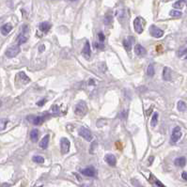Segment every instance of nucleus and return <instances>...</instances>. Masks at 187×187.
<instances>
[{
  "instance_id": "1",
  "label": "nucleus",
  "mask_w": 187,
  "mask_h": 187,
  "mask_svg": "<svg viewBox=\"0 0 187 187\" xmlns=\"http://www.w3.org/2000/svg\"><path fill=\"white\" fill-rule=\"evenodd\" d=\"M73 111H74V114L76 116H79V117L85 116L86 113H87V111H88V107H87L86 102L85 101H79L75 105Z\"/></svg>"
},
{
  "instance_id": "2",
  "label": "nucleus",
  "mask_w": 187,
  "mask_h": 187,
  "mask_svg": "<svg viewBox=\"0 0 187 187\" xmlns=\"http://www.w3.org/2000/svg\"><path fill=\"white\" fill-rule=\"evenodd\" d=\"M145 25H146V21H145L144 18L138 16L135 19L134 21V28H135V31L137 33V34H141L144 30V27H145Z\"/></svg>"
},
{
  "instance_id": "3",
  "label": "nucleus",
  "mask_w": 187,
  "mask_h": 187,
  "mask_svg": "<svg viewBox=\"0 0 187 187\" xmlns=\"http://www.w3.org/2000/svg\"><path fill=\"white\" fill-rule=\"evenodd\" d=\"M71 143L70 140L66 137H62L60 139V151L62 154H67L70 151Z\"/></svg>"
},
{
  "instance_id": "4",
  "label": "nucleus",
  "mask_w": 187,
  "mask_h": 187,
  "mask_svg": "<svg viewBox=\"0 0 187 187\" xmlns=\"http://www.w3.org/2000/svg\"><path fill=\"white\" fill-rule=\"evenodd\" d=\"M19 53H20V47L18 44V45H12L10 48H8V49L6 50L5 55L7 58H15Z\"/></svg>"
},
{
  "instance_id": "5",
  "label": "nucleus",
  "mask_w": 187,
  "mask_h": 187,
  "mask_svg": "<svg viewBox=\"0 0 187 187\" xmlns=\"http://www.w3.org/2000/svg\"><path fill=\"white\" fill-rule=\"evenodd\" d=\"M182 137V130H181V127H175L174 130L172 132V135H171V138H170V143L171 144H176L179 140L180 138Z\"/></svg>"
},
{
  "instance_id": "6",
  "label": "nucleus",
  "mask_w": 187,
  "mask_h": 187,
  "mask_svg": "<svg viewBox=\"0 0 187 187\" xmlns=\"http://www.w3.org/2000/svg\"><path fill=\"white\" fill-rule=\"evenodd\" d=\"M78 135L80 136H82L83 138H84L85 140L87 141H91L92 140V134L91 132L89 131L88 129H87L86 127H81L78 131Z\"/></svg>"
},
{
  "instance_id": "7",
  "label": "nucleus",
  "mask_w": 187,
  "mask_h": 187,
  "mask_svg": "<svg viewBox=\"0 0 187 187\" xmlns=\"http://www.w3.org/2000/svg\"><path fill=\"white\" fill-rule=\"evenodd\" d=\"M150 35L152 37H154V38H161V37L164 36V31L161 28L157 27L156 25H150Z\"/></svg>"
},
{
  "instance_id": "8",
  "label": "nucleus",
  "mask_w": 187,
  "mask_h": 187,
  "mask_svg": "<svg viewBox=\"0 0 187 187\" xmlns=\"http://www.w3.org/2000/svg\"><path fill=\"white\" fill-rule=\"evenodd\" d=\"M81 173L84 176L86 177H95L96 174H97V171L95 169L94 167H88L87 168H84V169H81Z\"/></svg>"
},
{
  "instance_id": "9",
  "label": "nucleus",
  "mask_w": 187,
  "mask_h": 187,
  "mask_svg": "<svg viewBox=\"0 0 187 187\" xmlns=\"http://www.w3.org/2000/svg\"><path fill=\"white\" fill-rule=\"evenodd\" d=\"M82 55L83 57H84L86 59H88L91 56V44H89V41L88 40H86L85 43V46L83 48L82 50Z\"/></svg>"
},
{
  "instance_id": "10",
  "label": "nucleus",
  "mask_w": 187,
  "mask_h": 187,
  "mask_svg": "<svg viewBox=\"0 0 187 187\" xmlns=\"http://www.w3.org/2000/svg\"><path fill=\"white\" fill-rule=\"evenodd\" d=\"M27 120H30L31 122L34 124V125L39 126L41 125L43 123V121L45 120V117L43 116H38V117H27Z\"/></svg>"
},
{
  "instance_id": "11",
  "label": "nucleus",
  "mask_w": 187,
  "mask_h": 187,
  "mask_svg": "<svg viewBox=\"0 0 187 187\" xmlns=\"http://www.w3.org/2000/svg\"><path fill=\"white\" fill-rule=\"evenodd\" d=\"M134 41H135L134 38L131 37V36L128 37V38H126L125 40H123V46H124V48H125V50L127 52H130L131 51L132 46H133V44H134Z\"/></svg>"
},
{
  "instance_id": "12",
  "label": "nucleus",
  "mask_w": 187,
  "mask_h": 187,
  "mask_svg": "<svg viewBox=\"0 0 187 187\" xmlns=\"http://www.w3.org/2000/svg\"><path fill=\"white\" fill-rule=\"evenodd\" d=\"M135 53L137 55L138 57H145L147 54V51L146 49L139 43H137L135 45Z\"/></svg>"
},
{
  "instance_id": "13",
  "label": "nucleus",
  "mask_w": 187,
  "mask_h": 187,
  "mask_svg": "<svg viewBox=\"0 0 187 187\" xmlns=\"http://www.w3.org/2000/svg\"><path fill=\"white\" fill-rule=\"evenodd\" d=\"M105 161L110 165V167H115L117 165V159L114 154L108 153L105 156Z\"/></svg>"
},
{
  "instance_id": "14",
  "label": "nucleus",
  "mask_w": 187,
  "mask_h": 187,
  "mask_svg": "<svg viewBox=\"0 0 187 187\" xmlns=\"http://www.w3.org/2000/svg\"><path fill=\"white\" fill-rule=\"evenodd\" d=\"M163 79L165 81L171 80V70L168 67H165L163 70Z\"/></svg>"
},
{
  "instance_id": "15",
  "label": "nucleus",
  "mask_w": 187,
  "mask_h": 187,
  "mask_svg": "<svg viewBox=\"0 0 187 187\" xmlns=\"http://www.w3.org/2000/svg\"><path fill=\"white\" fill-rule=\"evenodd\" d=\"M39 28L41 32H43V33H47L48 31L50 30L51 28V24H49L48 22H43V23H40V25H39Z\"/></svg>"
},
{
  "instance_id": "16",
  "label": "nucleus",
  "mask_w": 187,
  "mask_h": 187,
  "mask_svg": "<svg viewBox=\"0 0 187 187\" xmlns=\"http://www.w3.org/2000/svg\"><path fill=\"white\" fill-rule=\"evenodd\" d=\"M49 139H50V135H46L43 138V139L40 140V147L41 149H43V150L47 149L48 144H49Z\"/></svg>"
},
{
  "instance_id": "17",
  "label": "nucleus",
  "mask_w": 187,
  "mask_h": 187,
  "mask_svg": "<svg viewBox=\"0 0 187 187\" xmlns=\"http://www.w3.org/2000/svg\"><path fill=\"white\" fill-rule=\"evenodd\" d=\"M11 30H12V25L10 24H6V25H2V27H1V33L4 36L9 35Z\"/></svg>"
},
{
  "instance_id": "18",
  "label": "nucleus",
  "mask_w": 187,
  "mask_h": 187,
  "mask_svg": "<svg viewBox=\"0 0 187 187\" xmlns=\"http://www.w3.org/2000/svg\"><path fill=\"white\" fill-rule=\"evenodd\" d=\"M39 130L38 129H34L30 132V139L32 142L36 143L39 139Z\"/></svg>"
},
{
  "instance_id": "19",
  "label": "nucleus",
  "mask_w": 187,
  "mask_h": 187,
  "mask_svg": "<svg viewBox=\"0 0 187 187\" xmlns=\"http://www.w3.org/2000/svg\"><path fill=\"white\" fill-rule=\"evenodd\" d=\"M175 165L177 167H180V168H183L185 167L186 165V159L185 157H179L175 160Z\"/></svg>"
},
{
  "instance_id": "20",
  "label": "nucleus",
  "mask_w": 187,
  "mask_h": 187,
  "mask_svg": "<svg viewBox=\"0 0 187 187\" xmlns=\"http://www.w3.org/2000/svg\"><path fill=\"white\" fill-rule=\"evenodd\" d=\"M17 76L21 79V81H22L23 84H27V83H28V82H30V78H29V77H27V76L25 75V73H23V72H22V73H19L17 74Z\"/></svg>"
},
{
  "instance_id": "21",
  "label": "nucleus",
  "mask_w": 187,
  "mask_h": 187,
  "mask_svg": "<svg viewBox=\"0 0 187 187\" xmlns=\"http://www.w3.org/2000/svg\"><path fill=\"white\" fill-rule=\"evenodd\" d=\"M177 108H178V110L180 112H184L185 110L187 109V105L183 101H179L178 103H177Z\"/></svg>"
},
{
  "instance_id": "22",
  "label": "nucleus",
  "mask_w": 187,
  "mask_h": 187,
  "mask_svg": "<svg viewBox=\"0 0 187 187\" xmlns=\"http://www.w3.org/2000/svg\"><path fill=\"white\" fill-rule=\"evenodd\" d=\"M158 117H159V114L157 112H155L153 114L151 117V120H150V125L151 127H155L157 125V122H158Z\"/></svg>"
},
{
  "instance_id": "23",
  "label": "nucleus",
  "mask_w": 187,
  "mask_h": 187,
  "mask_svg": "<svg viewBox=\"0 0 187 187\" xmlns=\"http://www.w3.org/2000/svg\"><path fill=\"white\" fill-rule=\"evenodd\" d=\"M32 160H33V162H35L37 164H43V163H44V158L43 156H40V155H34L32 157Z\"/></svg>"
},
{
  "instance_id": "24",
  "label": "nucleus",
  "mask_w": 187,
  "mask_h": 187,
  "mask_svg": "<svg viewBox=\"0 0 187 187\" xmlns=\"http://www.w3.org/2000/svg\"><path fill=\"white\" fill-rule=\"evenodd\" d=\"M185 3V0H178L177 2L174 3V5H173V7H174L175 9H182L183 5Z\"/></svg>"
},
{
  "instance_id": "25",
  "label": "nucleus",
  "mask_w": 187,
  "mask_h": 187,
  "mask_svg": "<svg viewBox=\"0 0 187 187\" xmlns=\"http://www.w3.org/2000/svg\"><path fill=\"white\" fill-rule=\"evenodd\" d=\"M147 74L150 76V77H152V76L154 75V68H153V65H149L148 66V69H147Z\"/></svg>"
},
{
  "instance_id": "26",
  "label": "nucleus",
  "mask_w": 187,
  "mask_h": 187,
  "mask_svg": "<svg viewBox=\"0 0 187 187\" xmlns=\"http://www.w3.org/2000/svg\"><path fill=\"white\" fill-rule=\"evenodd\" d=\"M8 123H9V120L7 119H1V121H0V129H1V131H3L7 127Z\"/></svg>"
},
{
  "instance_id": "27",
  "label": "nucleus",
  "mask_w": 187,
  "mask_h": 187,
  "mask_svg": "<svg viewBox=\"0 0 187 187\" xmlns=\"http://www.w3.org/2000/svg\"><path fill=\"white\" fill-rule=\"evenodd\" d=\"M169 15L172 16V17H181L183 15V13L181 11H179V10H171L169 12Z\"/></svg>"
},
{
  "instance_id": "28",
  "label": "nucleus",
  "mask_w": 187,
  "mask_h": 187,
  "mask_svg": "<svg viewBox=\"0 0 187 187\" xmlns=\"http://www.w3.org/2000/svg\"><path fill=\"white\" fill-rule=\"evenodd\" d=\"M17 40H18V44L21 45V44H23V43H26V41H27V38H26L25 36H24V35H20V36L18 37Z\"/></svg>"
},
{
  "instance_id": "29",
  "label": "nucleus",
  "mask_w": 187,
  "mask_h": 187,
  "mask_svg": "<svg viewBox=\"0 0 187 187\" xmlns=\"http://www.w3.org/2000/svg\"><path fill=\"white\" fill-rule=\"evenodd\" d=\"M98 38H99L100 43H103V41H105V35H103V34H102V32H99V34H98Z\"/></svg>"
},
{
  "instance_id": "30",
  "label": "nucleus",
  "mask_w": 187,
  "mask_h": 187,
  "mask_svg": "<svg viewBox=\"0 0 187 187\" xmlns=\"http://www.w3.org/2000/svg\"><path fill=\"white\" fill-rule=\"evenodd\" d=\"M113 22V18L112 17H110V16H106L105 19V25H109V24H111Z\"/></svg>"
},
{
  "instance_id": "31",
  "label": "nucleus",
  "mask_w": 187,
  "mask_h": 187,
  "mask_svg": "<svg viewBox=\"0 0 187 187\" xmlns=\"http://www.w3.org/2000/svg\"><path fill=\"white\" fill-rule=\"evenodd\" d=\"M179 56L180 57H182V56H183L184 54H187V47H185V48H183V49H181L179 51Z\"/></svg>"
},
{
  "instance_id": "32",
  "label": "nucleus",
  "mask_w": 187,
  "mask_h": 187,
  "mask_svg": "<svg viewBox=\"0 0 187 187\" xmlns=\"http://www.w3.org/2000/svg\"><path fill=\"white\" fill-rule=\"evenodd\" d=\"M46 102H47L46 99H43L41 101H40V102H37V105H38V106H43V105H44V103H46Z\"/></svg>"
},
{
  "instance_id": "33",
  "label": "nucleus",
  "mask_w": 187,
  "mask_h": 187,
  "mask_svg": "<svg viewBox=\"0 0 187 187\" xmlns=\"http://www.w3.org/2000/svg\"><path fill=\"white\" fill-rule=\"evenodd\" d=\"M102 43H94V46H95V48H98V49H103V48H105V46H103V44H102Z\"/></svg>"
},
{
  "instance_id": "34",
  "label": "nucleus",
  "mask_w": 187,
  "mask_h": 187,
  "mask_svg": "<svg viewBox=\"0 0 187 187\" xmlns=\"http://www.w3.org/2000/svg\"><path fill=\"white\" fill-rule=\"evenodd\" d=\"M44 50H45V46L43 44L40 45V47H39V52L40 53H43V52H44Z\"/></svg>"
},
{
  "instance_id": "35",
  "label": "nucleus",
  "mask_w": 187,
  "mask_h": 187,
  "mask_svg": "<svg viewBox=\"0 0 187 187\" xmlns=\"http://www.w3.org/2000/svg\"><path fill=\"white\" fill-rule=\"evenodd\" d=\"M182 178L184 180V181H187V172L186 171H183L182 173Z\"/></svg>"
},
{
  "instance_id": "36",
  "label": "nucleus",
  "mask_w": 187,
  "mask_h": 187,
  "mask_svg": "<svg viewBox=\"0 0 187 187\" xmlns=\"http://www.w3.org/2000/svg\"><path fill=\"white\" fill-rule=\"evenodd\" d=\"M155 184H156V185H158V186H161V187H163V186H164V184H163V183H160V181H159V180H155Z\"/></svg>"
},
{
  "instance_id": "37",
  "label": "nucleus",
  "mask_w": 187,
  "mask_h": 187,
  "mask_svg": "<svg viewBox=\"0 0 187 187\" xmlns=\"http://www.w3.org/2000/svg\"><path fill=\"white\" fill-rule=\"evenodd\" d=\"M150 159V160H149V163H150V164H151V163H152V161H153V157L151 156Z\"/></svg>"
},
{
  "instance_id": "38",
  "label": "nucleus",
  "mask_w": 187,
  "mask_h": 187,
  "mask_svg": "<svg viewBox=\"0 0 187 187\" xmlns=\"http://www.w3.org/2000/svg\"><path fill=\"white\" fill-rule=\"evenodd\" d=\"M71 1H76V0H71Z\"/></svg>"
},
{
  "instance_id": "39",
  "label": "nucleus",
  "mask_w": 187,
  "mask_h": 187,
  "mask_svg": "<svg viewBox=\"0 0 187 187\" xmlns=\"http://www.w3.org/2000/svg\"><path fill=\"white\" fill-rule=\"evenodd\" d=\"M186 59H187V57H186Z\"/></svg>"
}]
</instances>
